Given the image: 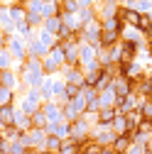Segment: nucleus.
<instances>
[{
	"label": "nucleus",
	"instance_id": "nucleus-1",
	"mask_svg": "<svg viewBox=\"0 0 152 154\" xmlns=\"http://www.w3.org/2000/svg\"><path fill=\"white\" fill-rule=\"evenodd\" d=\"M110 130H113V134L116 137H130V125H128V118L125 115H116V120H113V125H110Z\"/></svg>",
	"mask_w": 152,
	"mask_h": 154
},
{
	"label": "nucleus",
	"instance_id": "nucleus-2",
	"mask_svg": "<svg viewBox=\"0 0 152 154\" xmlns=\"http://www.w3.org/2000/svg\"><path fill=\"white\" fill-rule=\"evenodd\" d=\"M0 86H5L15 93V88L20 86V81H17V73L15 71H0Z\"/></svg>",
	"mask_w": 152,
	"mask_h": 154
},
{
	"label": "nucleus",
	"instance_id": "nucleus-3",
	"mask_svg": "<svg viewBox=\"0 0 152 154\" xmlns=\"http://www.w3.org/2000/svg\"><path fill=\"white\" fill-rule=\"evenodd\" d=\"M116 108H101L98 110V115H96V120H98V125H113V120H116Z\"/></svg>",
	"mask_w": 152,
	"mask_h": 154
},
{
	"label": "nucleus",
	"instance_id": "nucleus-4",
	"mask_svg": "<svg viewBox=\"0 0 152 154\" xmlns=\"http://www.w3.org/2000/svg\"><path fill=\"white\" fill-rule=\"evenodd\" d=\"M116 39H118V29H101V34H98V44H103V47L116 44Z\"/></svg>",
	"mask_w": 152,
	"mask_h": 154
},
{
	"label": "nucleus",
	"instance_id": "nucleus-5",
	"mask_svg": "<svg viewBox=\"0 0 152 154\" xmlns=\"http://www.w3.org/2000/svg\"><path fill=\"white\" fill-rule=\"evenodd\" d=\"M30 118H32V130H47L49 120H47V115L42 110H37L34 115H30Z\"/></svg>",
	"mask_w": 152,
	"mask_h": 154
},
{
	"label": "nucleus",
	"instance_id": "nucleus-6",
	"mask_svg": "<svg viewBox=\"0 0 152 154\" xmlns=\"http://www.w3.org/2000/svg\"><path fill=\"white\" fill-rule=\"evenodd\" d=\"M66 83H69V86H79V88H84V73L76 71V69H69V71H66Z\"/></svg>",
	"mask_w": 152,
	"mask_h": 154
},
{
	"label": "nucleus",
	"instance_id": "nucleus-7",
	"mask_svg": "<svg viewBox=\"0 0 152 154\" xmlns=\"http://www.w3.org/2000/svg\"><path fill=\"white\" fill-rule=\"evenodd\" d=\"M130 144H132V142H130V137H116L110 147H113V152H116V154H125Z\"/></svg>",
	"mask_w": 152,
	"mask_h": 154
},
{
	"label": "nucleus",
	"instance_id": "nucleus-8",
	"mask_svg": "<svg viewBox=\"0 0 152 154\" xmlns=\"http://www.w3.org/2000/svg\"><path fill=\"white\" fill-rule=\"evenodd\" d=\"M10 66H12L10 51H8V49H0V71H10Z\"/></svg>",
	"mask_w": 152,
	"mask_h": 154
},
{
	"label": "nucleus",
	"instance_id": "nucleus-9",
	"mask_svg": "<svg viewBox=\"0 0 152 154\" xmlns=\"http://www.w3.org/2000/svg\"><path fill=\"white\" fill-rule=\"evenodd\" d=\"M12 100H15V93L5 86H0V105H12Z\"/></svg>",
	"mask_w": 152,
	"mask_h": 154
},
{
	"label": "nucleus",
	"instance_id": "nucleus-10",
	"mask_svg": "<svg viewBox=\"0 0 152 154\" xmlns=\"http://www.w3.org/2000/svg\"><path fill=\"white\" fill-rule=\"evenodd\" d=\"M138 27H140L142 32H152V22H150V17L140 15V22H138Z\"/></svg>",
	"mask_w": 152,
	"mask_h": 154
},
{
	"label": "nucleus",
	"instance_id": "nucleus-11",
	"mask_svg": "<svg viewBox=\"0 0 152 154\" xmlns=\"http://www.w3.org/2000/svg\"><path fill=\"white\" fill-rule=\"evenodd\" d=\"M98 154H116V152H113V147H101Z\"/></svg>",
	"mask_w": 152,
	"mask_h": 154
},
{
	"label": "nucleus",
	"instance_id": "nucleus-12",
	"mask_svg": "<svg viewBox=\"0 0 152 154\" xmlns=\"http://www.w3.org/2000/svg\"><path fill=\"white\" fill-rule=\"evenodd\" d=\"M27 154H47V152H44V149H30Z\"/></svg>",
	"mask_w": 152,
	"mask_h": 154
}]
</instances>
